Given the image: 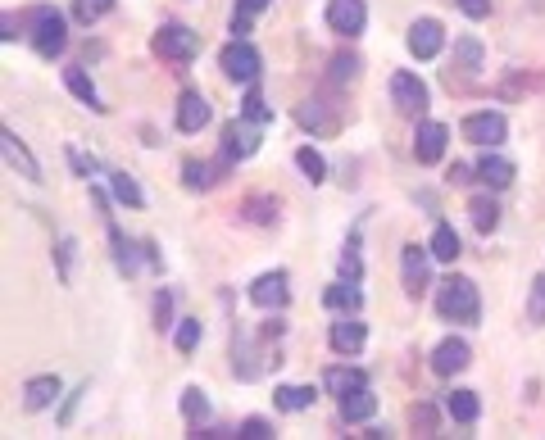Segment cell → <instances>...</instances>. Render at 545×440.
Instances as JSON below:
<instances>
[{"label": "cell", "instance_id": "1", "mask_svg": "<svg viewBox=\"0 0 545 440\" xmlns=\"http://www.w3.org/2000/svg\"><path fill=\"white\" fill-rule=\"evenodd\" d=\"M436 313L450 318V323H477L482 318V300H477V286L468 277H446L436 286Z\"/></svg>", "mask_w": 545, "mask_h": 440}, {"label": "cell", "instance_id": "2", "mask_svg": "<svg viewBox=\"0 0 545 440\" xmlns=\"http://www.w3.org/2000/svg\"><path fill=\"white\" fill-rule=\"evenodd\" d=\"M155 50L164 59H178V64H187V59L200 55V32L182 28V23H164V28L155 32Z\"/></svg>", "mask_w": 545, "mask_h": 440}, {"label": "cell", "instance_id": "3", "mask_svg": "<svg viewBox=\"0 0 545 440\" xmlns=\"http://www.w3.org/2000/svg\"><path fill=\"white\" fill-rule=\"evenodd\" d=\"M218 64H223V73H228L232 82H259V69H264V59H259V50L255 46H246V37H237L232 41L228 50H223V59H218Z\"/></svg>", "mask_w": 545, "mask_h": 440}, {"label": "cell", "instance_id": "4", "mask_svg": "<svg viewBox=\"0 0 545 440\" xmlns=\"http://www.w3.org/2000/svg\"><path fill=\"white\" fill-rule=\"evenodd\" d=\"M32 46H37L41 59H55L64 55L69 46V32H64V19L55 10H37V28H32Z\"/></svg>", "mask_w": 545, "mask_h": 440}, {"label": "cell", "instance_id": "5", "mask_svg": "<svg viewBox=\"0 0 545 440\" xmlns=\"http://www.w3.org/2000/svg\"><path fill=\"white\" fill-rule=\"evenodd\" d=\"M364 23H368L364 0H332V5H327V28L337 32V37H359Z\"/></svg>", "mask_w": 545, "mask_h": 440}, {"label": "cell", "instance_id": "6", "mask_svg": "<svg viewBox=\"0 0 545 440\" xmlns=\"http://www.w3.org/2000/svg\"><path fill=\"white\" fill-rule=\"evenodd\" d=\"M223 150H228V159H250L259 150V123H250L246 114L237 123H228L223 128Z\"/></svg>", "mask_w": 545, "mask_h": 440}, {"label": "cell", "instance_id": "7", "mask_svg": "<svg viewBox=\"0 0 545 440\" xmlns=\"http://www.w3.org/2000/svg\"><path fill=\"white\" fill-rule=\"evenodd\" d=\"M391 100H396L400 114H423L427 109L423 78H414V73H396V78H391Z\"/></svg>", "mask_w": 545, "mask_h": 440}, {"label": "cell", "instance_id": "8", "mask_svg": "<svg viewBox=\"0 0 545 440\" xmlns=\"http://www.w3.org/2000/svg\"><path fill=\"white\" fill-rule=\"evenodd\" d=\"M464 137L473 141V146H500L505 141V114H468L464 118Z\"/></svg>", "mask_w": 545, "mask_h": 440}, {"label": "cell", "instance_id": "9", "mask_svg": "<svg viewBox=\"0 0 545 440\" xmlns=\"http://www.w3.org/2000/svg\"><path fill=\"white\" fill-rule=\"evenodd\" d=\"M446 141H450V128H446V123H418V132H414V155H418V164H436V159L446 155Z\"/></svg>", "mask_w": 545, "mask_h": 440}, {"label": "cell", "instance_id": "10", "mask_svg": "<svg viewBox=\"0 0 545 440\" xmlns=\"http://www.w3.org/2000/svg\"><path fill=\"white\" fill-rule=\"evenodd\" d=\"M441 46H446V32H441L436 19H418L414 28H409V55L432 59V55H441Z\"/></svg>", "mask_w": 545, "mask_h": 440}, {"label": "cell", "instance_id": "11", "mask_svg": "<svg viewBox=\"0 0 545 440\" xmlns=\"http://www.w3.org/2000/svg\"><path fill=\"white\" fill-rule=\"evenodd\" d=\"M427 255H432L427 245H405V250H400V273H405L409 295H418L427 286Z\"/></svg>", "mask_w": 545, "mask_h": 440}, {"label": "cell", "instance_id": "12", "mask_svg": "<svg viewBox=\"0 0 545 440\" xmlns=\"http://www.w3.org/2000/svg\"><path fill=\"white\" fill-rule=\"evenodd\" d=\"M468 359H473V350L464 341H441L432 350V372L436 377H455V372L468 368Z\"/></svg>", "mask_w": 545, "mask_h": 440}, {"label": "cell", "instance_id": "13", "mask_svg": "<svg viewBox=\"0 0 545 440\" xmlns=\"http://www.w3.org/2000/svg\"><path fill=\"white\" fill-rule=\"evenodd\" d=\"M287 273H264L255 277V286H250V300L259 304V309H282L287 304Z\"/></svg>", "mask_w": 545, "mask_h": 440}, {"label": "cell", "instance_id": "14", "mask_svg": "<svg viewBox=\"0 0 545 440\" xmlns=\"http://www.w3.org/2000/svg\"><path fill=\"white\" fill-rule=\"evenodd\" d=\"M209 123V100L200 91H182L178 100V128L182 132H200Z\"/></svg>", "mask_w": 545, "mask_h": 440}, {"label": "cell", "instance_id": "15", "mask_svg": "<svg viewBox=\"0 0 545 440\" xmlns=\"http://www.w3.org/2000/svg\"><path fill=\"white\" fill-rule=\"evenodd\" d=\"M55 400H60V377H32V382L23 386V409H32V413L50 409Z\"/></svg>", "mask_w": 545, "mask_h": 440}, {"label": "cell", "instance_id": "16", "mask_svg": "<svg viewBox=\"0 0 545 440\" xmlns=\"http://www.w3.org/2000/svg\"><path fill=\"white\" fill-rule=\"evenodd\" d=\"M327 341H332V350H337V354H359V350H364V341H368V332H364V323L346 318V323H332Z\"/></svg>", "mask_w": 545, "mask_h": 440}, {"label": "cell", "instance_id": "17", "mask_svg": "<svg viewBox=\"0 0 545 440\" xmlns=\"http://www.w3.org/2000/svg\"><path fill=\"white\" fill-rule=\"evenodd\" d=\"M0 150H5V164H10V168H19L23 177H32V182H37V177H41V164L28 155V146H23V141L14 137V132H5V137H0Z\"/></svg>", "mask_w": 545, "mask_h": 440}, {"label": "cell", "instance_id": "18", "mask_svg": "<svg viewBox=\"0 0 545 440\" xmlns=\"http://www.w3.org/2000/svg\"><path fill=\"white\" fill-rule=\"evenodd\" d=\"M373 413H377V395L368 391V386L341 395V418L346 422H364V418H373Z\"/></svg>", "mask_w": 545, "mask_h": 440}, {"label": "cell", "instance_id": "19", "mask_svg": "<svg viewBox=\"0 0 545 440\" xmlns=\"http://www.w3.org/2000/svg\"><path fill=\"white\" fill-rule=\"evenodd\" d=\"M477 177H482L491 191H505V186L514 182V164H509L505 155H486L482 164H477Z\"/></svg>", "mask_w": 545, "mask_h": 440}, {"label": "cell", "instance_id": "20", "mask_svg": "<svg viewBox=\"0 0 545 440\" xmlns=\"http://www.w3.org/2000/svg\"><path fill=\"white\" fill-rule=\"evenodd\" d=\"M427 250H432V259H441V264H455L459 255H464V245H459V232L455 227H436L432 232V241H427Z\"/></svg>", "mask_w": 545, "mask_h": 440}, {"label": "cell", "instance_id": "21", "mask_svg": "<svg viewBox=\"0 0 545 440\" xmlns=\"http://www.w3.org/2000/svg\"><path fill=\"white\" fill-rule=\"evenodd\" d=\"M318 395H314V386H278L273 391V404H278L282 413H300V409H309Z\"/></svg>", "mask_w": 545, "mask_h": 440}, {"label": "cell", "instance_id": "22", "mask_svg": "<svg viewBox=\"0 0 545 440\" xmlns=\"http://www.w3.org/2000/svg\"><path fill=\"white\" fill-rule=\"evenodd\" d=\"M468 214H473L477 232H496V227H500V205L491 196H473V200H468Z\"/></svg>", "mask_w": 545, "mask_h": 440}, {"label": "cell", "instance_id": "23", "mask_svg": "<svg viewBox=\"0 0 545 440\" xmlns=\"http://www.w3.org/2000/svg\"><path fill=\"white\" fill-rule=\"evenodd\" d=\"M323 382H327V391H332V395L341 400L346 391H359V386H368V377H364L359 368H327Z\"/></svg>", "mask_w": 545, "mask_h": 440}, {"label": "cell", "instance_id": "24", "mask_svg": "<svg viewBox=\"0 0 545 440\" xmlns=\"http://www.w3.org/2000/svg\"><path fill=\"white\" fill-rule=\"evenodd\" d=\"M446 413H450L455 422H477L482 404H477L473 391H450V395H446Z\"/></svg>", "mask_w": 545, "mask_h": 440}, {"label": "cell", "instance_id": "25", "mask_svg": "<svg viewBox=\"0 0 545 440\" xmlns=\"http://www.w3.org/2000/svg\"><path fill=\"white\" fill-rule=\"evenodd\" d=\"M323 304H327V309H359L364 295L355 291V282H337V286H327V291H323Z\"/></svg>", "mask_w": 545, "mask_h": 440}, {"label": "cell", "instance_id": "26", "mask_svg": "<svg viewBox=\"0 0 545 440\" xmlns=\"http://www.w3.org/2000/svg\"><path fill=\"white\" fill-rule=\"evenodd\" d=\"M241 114H246L250 123H259V128H264V123H273V105H264V96H259L255 82H250L246 100H241Z\"/></svg>", "mask_w": 545, "mask_h": 440}, {"label": "cell", "instance_id": "27", "mask_svg": "<svg viewBox=\"0 0 545 440\" xmlns=\"http://www.w3.org/2000/svg\"><path fill=\"white\" fill-rule=\"evenodd\" d=\"M109 10H114V0H73V19H78L82 28H91V23H100Z\"/></svg>", "mask_w": 545, "mask_h": 440}, {"label": "cell", "instance_id": "28", "mask_svg": "<svg viewBox=\"0 0 545 440\" xmlns=\"http://www.w3.org/2000/svg\"><path fill=\"white\" fill-rule=\"evenodd\" d=\"M64 82H69V91L82 100V105H91V109H105V105H100V96H96V87H91V78H87V73H82V69H69V73H64Z\"/></svg>", "mask_w": 545, "mask_h": 440}, {"label": "cell", "instance_id": "29", "mask_svg": "<svg viewBox=\"0 0 545 440\" xmlns=\"http://www.w3.org/2000/svg\"><path fill=\"white\" fill-rule=\"evenodd\" d=\"M109 186H114V196H119L123 205H132V209H141V205H146V196H141V186L132 182L128 173H109Z\"/></svg>", "mask_w": 545, "mask_h": 440}, {"label": "cell", "instance_id": "30", "mask_svg": "<svg viewBox=\"0 0 545 440\" xmlns=\"http://www.w3.org/2000/svg\"><path fill=\"white\" fill-rule=\"evenodd\" d=\"M268 5H273V0H241L237 14H232V32H237V37H246V32H250V19H255V14H264Z\"/></svg>", "mask_w": 545, "mask_h": 440}, {"label": "cell", "instance_id": "31", "mask_svg": "<svg viewBox=\"0 0 545 440\" xmlns=\"http://www.w3.org/2000/svg\"><path fill=\"white\" fill-rule=\"evenodd\" d=\"M296 164H300V173H305L309 182H323V177H327L323 155H318V150H309V146H300V150H296Z\"/></svg>", "mask_w": 545, "mask_h": 440}, {"label": "cell", "instance_id": "32", "mask_svg": "<svg viewBox=\"0 0 545 440\" xmlns=\"http://www.w3.org/2000/svg\"><path fill=\"white\" fill-rule=\"evenodd\" d=\"M182 413H187L191 422H205L209 418V400L200 386H191V391H182Z\"/></svg>", "mask_w": 545, "mask_h": 440}, {"label": "cell", "instance_id": "33", "mask_svg": "<svg viewBox=\"0 0 545 440\" xmlns=\"http://www.w3.org/2000/svg\"><path fill=\"white\" fill-rule=\"evenodd\" d=\"M527 323L541 327L545 323V273L532 282V295H527Z\"/></svg>", "mask_w": 545, "mask_h": 440}, {"label": "cell", "instance_id": "34", "mask_svg": "<svg viewBox=\"0 0 545 440\" xmlns=\"http://www.w3.org/2000/svg\"><path fill=\"white\" fill-rule=\"evenodd\" d=\"M359 273H364V268H359V236H350L346 255H341V277H346V282H359Z\"/></svg>", "mask_w": 545, "mask_h": 440}, {"label": "cell", "instance_id": "35", "mask_svg": "<svg viewBox=\"0 0 545 440\" xmlns=\"http://www.w3.org/2000/svg\"><path fill=\"white\" fill-rule=\"evenodd\" d=\"M200 336H205V327H200V318H187V323L178 327V350L182 354H191L200 345Z\"/></svg>", "mask_w": 545, "mask_h": 440}, {"label": "cell", "instance_id": "36", "mask_svg": "<svg viewBox=\"0 0 545 440\" xmlns=\"http://www.w3.org/2000/svg\"><path fill=\"white\" fill-rule=\"evenodd\" d=\"M182 177H187L191 191H205L214 177H209V164H196V159H187V168H182Z\"/></svg>", "mask_w": 545, "mask_h": 440}, {"label": "cell", "instance_id": "37", "mask_svg": "<svg viewBox=\"0 0 545 440\" xmlns=\"http://www.w3.org/2000/svg\"><path fill=\"white\" fill-rule=\"evenodd\" d=\"M355 73H359V59L355 55H337V59H332V78H337V82H350Z\"/></svg>", "mask_w": 545, "mask_h": 440}, {"label": "cell", "instance_id": "38", "mask_svg": "<svg viewBox=\"0 0 545 440\" xmlns=\"http://www.w3.org/2000/svg\"><path fill=\"white\" fill-rule=\"evenodd\" d=\"M237 436H246V440H268V436H273V427H268L264 418H246V422H241Z\"/></svg>", "mask_w": 545, "mask_h": 440}, {"label": "cell", "instance_id": "39", "mask_svg": "<svg viewBox=\"0 0 545 440\" xmlns=\"http://www.w3.org/2000/svg\"><path fill=\"white\" fill-rule=\"evenodd\" d=\"M459 55H464V69L468 73L482 69V46H477V41H459Z\"/></svg>", "mask_w": 545, "mask_h": 440}, {"label": "cell", "instance_id": "40", "mask_svg": "<svg viewBox=\"0 0 545 440\" xmlns=\"http://www.w3.org/2000/svg\"><path fill=\"white\" fill-rule=\"evenodd\" d=\"M250 218H255V223H273V218H278V205H268V200H250Z\"/></svg>", "mask_w": 545, "mask_h": 440}, {"label": "cell", "instance_id": "41", "mask_svg": "<svg viewBox=\"0 0 545 440\" xmlns=\"http://www.w3.org/2000/svg\"><path fill=\"white\" fill-rule=\"evenodd\" d=\"M169 313H173V295H169V291H159V295H155V323H159V327H169Z\"/></svg>", "mask_w": 545, "mask_h": 440}, {"label": "cell", "instance_id": "42", "mask_svg": "<svg viewBox=\"0 0 545 440\" xmlns=\"http://www.w3.org/2000/svg\"><path fill=\"white\" fill-rule=\"evenodd\" d=\"M459 10H464L468 19H486V14H491V0H459Z\"/></svg>", "mask_w": 545, "mask_h": 440}, {"label": "cell", "instance_id": "43", "mask_svg": "<svg viewBox=\"0 0 545 440\" xmlns=\"http://www.w3.org/2000/svg\"><path fill=\"white\" fill-rule=\"evenodd\" d=\"M473 173H477V168H468V164H455V168H450V182H455V186H464V182H473Z\"/></svg>", "mask_w": 545, "mask_h": 440}, {"label": "cell", "instance_id": "44", "mask_svg": "<svg viewBox=\"0 0 545 440\" xmlns=\"http://www.w3.org/2000/svg\"><path fill=\"white\" fill-rule=\"evenodd\" d=\"M414 422H418V427H423V431H432V409H427V404H418V409H414Z\"/></svg>", "mask_w": 545, "mask_h": 440}]
</instances>
